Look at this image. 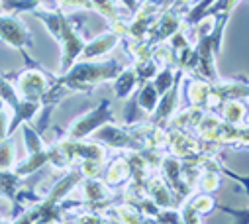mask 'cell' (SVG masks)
Masks as SVG:
<instances>
[{
  "label": "cell",
  "mask_w": 249,
  "mask_h": 224,
  "mask_svg": "<svg viewBox=\"0 0 249 224\" xmlns=\"http://www.w3.org/2000/svg\"><path fill=\"white\" fill-rule=\"evenodd\" d=\"M0 39L14 49H20L22 53H26V49L34 45L28 26L18 16L6 14L2 10H0Z\"/></svg>",
  "instance_id": "obj_5"
},
{
  "label": "cell",
  "mask_w": 249,
  "mask_h": 224,
  "mask_svg": "<svg viewBox=\"0 0 249 224\" xmlns=\"http://www.w3.org/2000/svg\"><path fill=\"white\" fill-rule=\"evenodd\" d=\"M59 224H69V222H59Z\"/></svg>",
  "instance_id": "obj_25"
},
{
  "label": "cell",
  "mask_w": 249,
  "mask_h": 224,
  "mask_svg": "<svg viewBox=\"0 0 249 224\" xmlns=\"http://www.w3.org/2000/svg\"><path fill=\"white\" fill-rule=\"evenodd\" d=\"M204 112L206 110L204 108H198V106H186L182 110H177L175 116L167 124V130H182V132L195 130L196 124L202 120Z\"/></svg>",
  "instance_id": "obj_10"
},
{
  "label": "cell",
  "mask_w": 249,
  "mask_h": 224,
  "mask_svg": "<svg viewBox=\"0 0 249 224\" xmlns=\"http://www.w3.org/2000/svg\"><path fill=\"white\" fill-rule=\"evenodd\" d=\"M149 2H153V4H159V2H163V0H149Z\"/></svg>",
  "instance_id": "obj_22"
},
{
  "label": "cell",
  "mask_w": 249,
  "mask_h": 224,
  "mask_svg": "<svg viewBox=\"0 0 249 224\" xmlns=\"http://www.w3.org/2000/svg\"><path fill=\"white\" fill-rule=\"evenodd\" d=\"M79 167V171L85 179H98L104 171V167H106V161L102 159H81L77 163Z\"/></svg>",
  "instance_id": "obj_19"
},
{
  "label": "cell",
  "mask_w": 249,
  "mask_h": 224,
  "mask_svg": "<svg viewBox=\"0 0 249 224\" xmlns=\"http://www.w3.org/2000/svg\"><path fill=\"white\" fill-rule=\"evenodd\" d=\"M155 220L159 224H184V218L180 214V208H159L155 214Z\"/></svg>",
  "instance_id": "obj_20"
},
{
  "label": "cell",
  "mask_w": 249,
  "mask_h": 224,
  "mask_svg": "<svg viewBox=\"0 0 249 224\" xmlns=\"http://www.w3.org/2000/svg\"><path fill=\"white\" fill-rule=\"evenodd\" d=\"M186 203L191 205V208L198 214V216H208L218 208V201L214 199L212 193H198L193 199H186Z\"/></svg>",
  "instance_id": "obj_17"
},
{
  "label": "cell",
  "mask_w": 249,
  "mask_h": 224,
  "mask_svg": "<svg viewBox=\"0 0 249 224\" xmlns=\"http://www.w3.org/2000/svg\"><path fill=\"white\" fill-rule=\"evenodd\" d=\"M0 10H2V0H0Z\"/></svg>",
  "instance_id": "obj_24"
},
{
  "label": "cell",
  "mask_w": 249,
  "mask_h": 224,
  "mask_svg": "<svg viewBox=\"0 0 249 224\" xmlns=\"http://www.w3.org/2000/svg\"><path fill=\"white\" fill-rule=\"evenodd\" d=\"M130 179H132V167H130L128 157H116L102 171V181L110 189H118V187L128 185Z\"/></svg>",
  "instance_id": "obj_8"
},
{
  "label": "cell",
  "mask_w": 249,
  "mask_h": 224,
  "mask_svg": "<svg viewBox=\"0 0 249 224\" xmlns=\"http://www.w3.org/2000/svg\"><path fill=\"white\" fill-rule=\"evenodd\" d=\"M212 93V83L202 79H186L184 81V96L189 100V106L206 108V102Z\"/></svg>",
  "instance_id": "obj_11"
},
{
  "label": "cell",
  "mask_w": 249,
  "mask_h": 224,
  "mask_svg": "<svg viewBox=\"0 0 249 224\" xmlns=\"http://www.w3.org/2000/svg\"><path fill=\"white\" fill-rule=\"evenodd\" d=\"M37 20L47 28L51 37L61 47V63H59V75H65L81 57L83 47L87 45L85 36L67 20L63 12H47V10H34Z\"/></svg>",
  "instance_id": "obj_2"
},
{
  "label": "cell",
  "mask_w": 249,
  "mask_h": 224,
  "mask_svg": "<svg viewBox=\"0 0 249 224\" xmlns=\"http://www.w3.org/2000/svg\"><path fill=\"white\" fill-rule=\"evenodd\" d=\"M124 41V36L116 34V32H104L100 36H96L94 39L87 41V45L83 47V53H81V57L79 61H98L102 59L104 55H108L118 43Z\"/></svg>",
  "instance_id": "obj_7"
},
{
  "label": "cell",
  "mask_w": 249,
  "mask_h": 224,
  "mask_svg": "<svg viewBox=\"0 0 249 224\" xmlns=\"http://www.w3.org/2000/svg\"><path fill=\"white\" fill-rule=\"evenodd\" d=\"M106 124H116V116H114V112H112L110 100H100V104L96 108L85 112L83 116L75 118L69 124L65 138H71V140H89L98 128H102Z\"/></svg>",
  "instance_id": "obj_3"
},
{
  "label": "cell",
  "mask_w": 249,
  "mask_h": 224,
  "mask_svg": "<svg viewBox=\"0 0 249 224\" xmlns=\"http://www.w3.org/2000/svg\"><path fill=\"white\" fill-rule=\"evenodd\" d=\"M216 114L228 122V124H233V126H243L247 122V106L237 100V98H231V100H224L220 106H218V112Z\"/></svg>",
  "instance_id": "obj_13"
},
{
  "label": "cell",
  "mask_w": 249,
  "mask_h": 224,
  "mask_svg": "<svg viewBox=\"0 0 249 224\" xmlns=\"http://www.w3.org/2000/svg\"><path fill=\"white\" fill-rule=\"evenodd\" d=\"M12 110L0 102V142L10 138V124H12Z\"/></svg>",
  "instance_id": "obj_21"
},
{
  "label": "cell",
  "mask_w": 249,
  "mask_h": 224,
  "mask_svg": "<svg viewBox=\"0 0 249 224\" xmlns=\"http://www.w3.org/2000/svg\"><path fill=\"white\" fill-rule=\"evenodd\" d=\"M16 159H18V148L10 136L0 142V171H12Z\"/></svg>",
  "instance_id": "obj_16"
},
{
  "label": "cell",
  "mask_w": 249,
  "mask_h": 224,
  "mask_svg": "<svg viewBox=\"0 0 249 224\" xmlns=\"http://www.w3.org/2000/svg\"><path fill=\"white\" fill-rule=\"evenodd\" d=\"M178 100H180V81L175 83V87L171 91H167L161 98L157 108L149 114V124L159 126V128H167L169 120L175 116V112L178 110Z\"/></svg>",
  "instance_id": "obj_6"
},
{
  "label": "cell",
  "mask_w": 249,
  "mask_h": 224,
  "mask_svg": "<svg viewBox=\"0 0 249 224\" xmlns=\"http://www.w3.org/2000/svg\"><path fill=\"white\" fill-rule=\"evenodd\" d=\"M142 81L136 73L134 67H124L122 73L114 79V96L116 98H128L130 94H134L138 89H140Z\"/></svg>",
  "instance_id": "obj_12"
},
{
  "label": "cell",
  "mask_w": 249,
  "mask_h": 224,
  "mask_svg": "<svg viewBox=\"0 0 249 224\" xmlns=\"http://www.w3.org/2000/svg\"><path fill=\"white\" fill-rule=\"evenodd\" d=\"M159 98H161V96H159V93H157V89L153 87L151 81L142 83L140 89L136 91V104H138L140 110L147 112V114H151V112L157 108Z\"/></svg>",
  "instance_id": "obj_15"
},
{
  "label": "cell",
  "mask_w": 249,
  "mask_h": 224,
  "mask_svg": "<svg viewBox=\"0 0 249 224\" xmlns=\"http://www.w3.org/2000/svg\"><path fill=\"white\" fill-rule=\"evenodd\" d=\"M122 65L116 59L106 61H77L65 75H59L49 91L45 93L41 104H57L69 93H89L102 83L114 81L122 73Z\"/></svg>",
  "instance_id": "obj_1"
},
{
  "label": "cell",
  "mask_w": 249,
  "mask_h": 224,
  "mask_svg": "<svg viewBox=\"0 0 249 224\" xmlns=\"http://www.w3.org/2000/svg\"><path fill=\"white\" fill-rule=\"evenodd\" d=\"M220 173H226L228 177H231V179L239 181V183H241V187H243V191L249 195V177H241V175H237V173L230 171L228 167H226V165H222V163H220ZM218 208H220L222 212H226V214L233 216L235 224H249V208H231V206H224V205H218Z\"/></svg>",
  "instance_id": "obj_14"
},
{
  "label": "cell",
  "mask_w": 249,
  "mask_h": 224,
  "mask_svg": "<svg viewBox=\"0 0 249 224\" xmlns=\"http://www.w3.org/2000/svg\"><path fill=\"white\" fill-rule=\"evenodd\" d=\"M0 224H8V222H6V220H4L2 216H0Z\"/></svg>",
  "instance_id": "obj_23"
},
{
  "label": "cell",
  "mask_w": 249,
  "mask_h": 224,
  "mask_svg": "<svg viewBox=\"0 0 249 224\" xmlns=\"http://www.w3.org/2000/svg\"><path fill=\"white\" fill-rule=\"evenodd\" d=\"M16 91L24 100H32V102H41L45 93L49 91V87L53 83H49L47 75L43 73V69H39L37 65L28 67L26 71H22L16 79Z\"/></svg>",
  "instance_id": "obj_4"
},
{
  "label": "cell",
  "mask_w": 249,
  "mask_h": 224,
  "mask_svg": "<svg viewBox=\"0 0 249 224\" xmlns=\"http://www.w3.org/2000/svg\"><path fill=\"white\" fill-rule=\"evenodd\" d=\"M145 195H147L159 208H173V206H177L175 195H173V191L169 189V185L163 181L161 175H151V177L145 181ZM177 208H178V206H177Z\"/></svg>",
  "instance_id": "obj_9"
},
{
  "label": "cell",
  "mask_w": 249,
  "mask_h": 224,
  "mask_svg": "<svg viewBox=\"0 0 249 224\" xmlns=\"http://www.w3.org/2000/svg\"><path fill=\"white\" fill-rule=\"evenodd\" d=\"M222 185V173L220 171H214V169H200V175H198V181H196V187L200 193H214L218 191Z\"/></svg>",
  "instance_id": "obj_18"
}]
</instances>
